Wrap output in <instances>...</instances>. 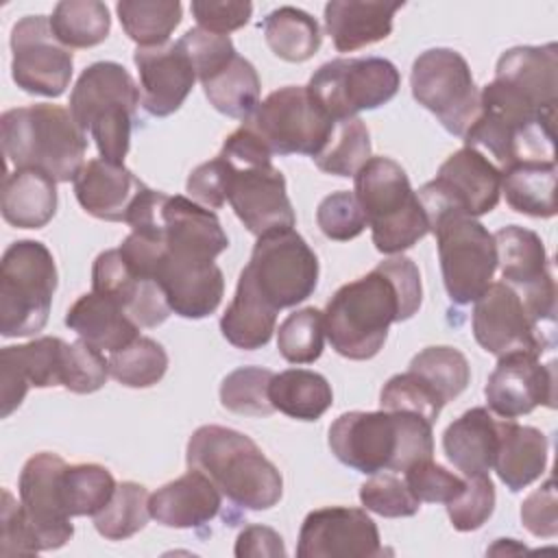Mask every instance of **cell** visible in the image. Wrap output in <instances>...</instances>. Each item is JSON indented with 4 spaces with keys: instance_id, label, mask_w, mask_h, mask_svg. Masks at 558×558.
Wrapping results in <instances>:
<instances>
[{
    "instance_id": "44dd1931",
    "label": "cell",
    "mask_w": 558,
    "mask_h": 558,
    "mask_svg": "<svg viewBox=\"0 0 558 558\" xmlns=\"http://www.w3.org/2000/svg\"><path fill=\"white\" fill-rule=\"evenodd\" d=\"M159 235L163 255L183 264H214L229 246L218 216L185 196L166 194L159 207Z\"/></svg>"
},
{
    "instance_id": "ba28073f",
    "label": "cell",
    "mask_w": 558,
    "mask_h": 558,
    "mask_svg": "<svg viewBox=\"0 0 558 558\" xmlns=\"http://www.w3.org/2000/svg\"><path fill=\"white\" fill-rule=\"evenodd\" d=\"M429 231L436 235L447 296L458 305L475 303L497 270L493 233L477 218L464 214H445Z\"/></svg>"
},
{
    "instance_id": "7402d4cb",
    "label": "cell",
    "mask_w": 558,
    "mask_h": 558,
    "mask_svg": "<svg viewBox=\"0 0 558 558\" xmlns=\"http://www.w3.org/2000/svg\"><path fill=\"white\" fill-rule=\"evenodd\" d=\"M68 342L57 336H41L26 344L0 351V416L7 418L20 408L31 386H61Z\"/></svg>"
},
{
    "instance_id": "6da1fadb",
    "label": "cell",
    "mask_w": 558,
    "mask_h": 558,
    "mask_svg": "<svg viewBox=\"0 0 558 558\" xmlns=\"http://www.w3.org/2000/svg\"><path fill=\"white\" fill-rule=\"evenodd\" d=\"M421 299L416 264L405 255H395L336 290L323 312L325 336L342 357L371 360L381 351L390 325L412 318Z\"/></svg>"
},
{
    "instance_id": "d6a6232c",
    "label": "cell",
    "mask_w": 558,
    "mask_h": 558,
    "mask_svg": "<svg viewBox=\"0 0 558 558\" xmlns=\"http://www.w3.org/2000/svg\"><path fill=\"white\" fill-rule=\"evenodd\" d=\"M2 218L17 229H41L57 211V181L35 168H17L2 183Z\"/></svg>"
},
{
    "instance_id": "c3c4849f",
    "label": "cell",
    "mask_w": 558,
    "mask_h": 558,
    "mask_svg": "<svg viewBox=\"0 0 558 558\" xmlns=\"http://www.w3.org/2000/svg\"><path fill=\"white\" fill-rule=\"evenodd\" d=\"M360 501L368 512H375L386 519L414 517L421 508V501L410 493L405 480L397 477L392 471L373 473L360 486Z\"/></svg>"
},
{
    "instance_id": "d590c367",
    "label": "cell",
    "mask_w": 558,
    "mask_h": 558,
    "mask_svg": "<svg viewBox=\"0 0 558 558\" xmlns=\"http://www.w3.org/2000/svg\"><path fill=\"white\" fill-rule=\"evenodd\" d=\"M268 395L275 410L296 421H318L333 403L329 381L307 368H288L272 375Z\"/></svg>"
},
{
    "instance_id": "52a82bcc",
    "label": "cell",
    "mask_w": 558,
    "mask_h": 558,
    "mask_svg": "<svg viewBox=\"0 0 558 558\" xmlns=\"http://www.w3.org/2000/svg\"><path fill=\"white\" fill-rule=\"evenodd\" d=\"M57 290L54 257L44 242L17 240L0 262V333L33 336L50 316Z\"/></svg>"
},
{
    "instance_id": "4316f807",
    "label": "cell",
    "mask_w": 558,
    "mask_h": 558,
    "mask_svg": "<svg viewBox=\"0 0 558 558\" xmlns=\"http://www.w3.org/2000/svg\"><path fill=\"white\" fill-rule=\"evenodd\" d=\"M222 506V493L198 469H190L174 482L163 484L148 497L150 517L177 530H198L216 519Z\"/></svg>"
},
{
    "instance_id": "ab89813d",
    "label": "cell",
    "mask_w": 558,
    "mask_h": 558,
    "mask_svg": "<svg viewBox=\"0 0 558 558\" xmlns=\"http://www.w3.org/2000/svg\"><path fill=\"white\" fill-rule=\"evenodd\" d=\"M50 28L65 48H92L109 35V9L98 0H63L52 9Z\"/></svg>"
},
{
    "instance_id": "94428289",
    "label": "cell",
    "mask_w": 558,
    "mask_h": 558,
    "mask_svg": "<svg viewBox=\"0 0 558 558\" xmlns=\"http://www.w3.org/2000/svg\"><path fill=\"white\" fill-rule=\"evenodd\" d=\"M233 554L238 558H248V556L277 558V556H286L288 551H286L283 538L272 527H268V525H246L235 538Z\"/></svg>"
},
{
    "instance_id": "ffe728a7",
    "label": "cell",
    "mask_w": 558,
    "mask_h": 558,
    "mask_svg": "<svg viewBox=\"0 0 558 558\" xmlns=\"http://www.w3.org/2000/svg\"><path fill=\"white\" fill-rule=\"evenodd\" d=\"M227 201L253 235L292 229L296 218L286 192V179L272 163L233 166Z\"/></svg>"
},
{
    "instance_id": "9f6ffc18",
    "label": "cell",
    "mask_w": 558,
    "mask_h": 558,
    "mask_svg": "<svg viewBox=\"0 0 558 558\" xmlns=\"http://www.w3.org/2000/svg\"><path fill=\"white\" fill-rule=\"evenodd\" d=\"M231 172V163L222 155H218L190 172L185 190L190 192L194 203L207 209H220L227 203Z\"/></svg>"
},
{
    "instance_id": "3957f363",
    "label": "cell",
    "mask_w": 558,
    "mask_h": 558,
    "mask_svg": "<svg viewBox=\"0 0 558 558\" xmlns=\"http://www.w3.org/2000/svg\"><path fill=\"white\" fill-rule=\"evenodd\" d=\"M187 466L203 471L218 490L244 510H268L283 495L279 469L242 432L203 425L187 440Z\"/></svg>"
},
{
    "instance_id": "4fadbf2b",
    "label": "cell",
    "mask_w": 558,
    "mask_h": 558,
    "mask_svg": "<svg viewBox=\"0 0 558 558\" xmlns=\"http://www.w3.org/2000/svg\"><path fill=\"white\" fill-rule=\"evenodd\" d=\"M242 270L275 310L303 303L318 283V257L294 229L259 235Z\"/></svg>"
},
{
    "instance_id": "2e32d148",
    "label": "cell",
    "mask_w": 558,
    "mask_h": 558,
    "mask_svg": "<svg viewBox=\"0 0 558 558\" xmlns=\"http://www.w3.org/2000/svg\"><path fill=\"white\" fill-rule=\"evenodd\" d=\"M11 76L15 85L35 96L57 98L72 78L74 59L50 28V17L26 15L11 31Z\"/></svg>"
},
{
    "instance_id": "60d3db41",
    "label": "cell",
    "mask_w": 558,
    "mask_h": 558,
    "mask_svg": "<svg viewBox=\"0 0 558 558\" xmlns=\"http://www.w3.org/2000/svg\"><path fill=\"white\" fill-rule=\"evenodd\" d=\"M408 371L418 375L445 405L462 395L471 381V366L464 353L445 344L418 351Z\"/></svg>"
},
{
    "instance_id": "83f0119b",
    "label": "cell",
    "mask_w": 558,
    "mask_h": 558,
    "mask_svg": "<svg viewBox=\"0 0 558 558\" xmlns=\"http://www.w3.org/2000/svg\"><path fill=\"white\" fill-rule=\"evenodd\" d=\"M403 2L331 0L325 4V28L338 52H353L392 33L395 13Z\"/></svg>"
},
{
    "instance_id": "30bf717a",
    "label": "cell",
    "mask_w": 558,
    "mask_h": 558,
    "mask_svg": "<svg viewBox=\"0 0 558 558\" xmlns=\"http://www.w3.org/2000/svg\"><path fill=\"white\" fill-rule=\"evenodd\" d=\"M412 96L436 116L442 129L464 137L480 113V92L466 59L451 48L421 52L410 72Z\"/></svg>"
},
{
    "instance_id": "f1b7e54d",
    "label": "cell",
    "mask_w": 558,
    "mask_h": 558,
    "mask_svg": "<svg viewBox=\"0 0 558 558\" xmlns=\"http://www.w3.org/2000/svg\"><path fill=\"white\" fill-rule=\"evenodd\" d=\"M495 78L510 85L541 109L558 105V46H517L506 50L495 68Z\"/></svg>"
},
{
    "instance_id": "5b68a950",
    "label": "cell",
    "mask_w": 558,
    "mask_h": 558,
    "mask_svg": "<svg viewBox=\"0 0 558 558\" xmlns=\"http://www.w3.org/2000/svg\"><path fill=\"white\" fill-rule=\"evenodd\" d=\"M140 102V87L120 63L96 61L76 78L70 94V113L96 142L105 161L124 163Z\"/></svg>"
},
{
    "instance_id": "7c38bea8",
    "label": "cell",
    "mask_w": 558,
    "mask_h": 558,
    "mask_svg": "<svg viewBox=\"0 0 558 558\" xmlns=\"http://www.w3.org/2000/svg\"><path fill=\"white\" fill-rule=\"evenodd\" d=\"M242 124L255 131L272 155L314 159L325 148L336 120L314 102L307 87L288 85L268 94Z\"/></svg>"
},
{
    "instance_id": "603a6c76",
    "label": "cell",
    "mask_w": 558,
    "mask_h": 558,
    "mask_svg": "<svg viewBox=\"0 0 558 558\" xmlns=\"http://www.w3.org/2000/svg\"><path fill=\"white\" fill-rule=\"evenodd\" d=\"M92 292L113 299L137 327H157L170 314L161 286L137 277L124 262L120 248L102 251L92 266Z\"/></svg>"
},
{
    "instance_id": "db71d44e",
    "label": "cell",
    "mask_w": 558,
    "mask_h": 558,
    "mask_svg": "<svg viewBox=\"0 0 558 558\" xmlns=\"http://www.w3.org/2000/svg\"><path fill=\"white\" fill-rule=\"evenodd\" d=\"M403 480H405L410 493L421 504L423 501H427V504H449L464 488V480L460 475H456V473L447 471L445 466L436 464L432 458L410 464L403 471Z\"/></svg>"
},
{
    "instance_id": "836d02e7",
    "label": "cell",
    "mask_w": 558,
    "mask_h": 558,
    "mask_svg": "<svg viewBox=\"0 0 558 558\" xmlns=\"http://www.w3.org/2000/svg\"><path fill=\"white\" fill-rule=\"evenodd\" d=\"M277 312L262 292L253 286L248 275L242 270L235 288V296L220 318V331L233 347L242 351H255L270 342Z\"/></svg>"
},
{
    "instance_id": "1f68e13d",
    "label": "cell",
    "mask_w": 558,
    "mask_h": 558,
    "mask_svg": "<svg viewBox=\"0 0 558 558\" xmlns=\"http://www.w3.org/2000/svg\"><path fill=\"white\" fill-rule=\"evenodd\" d=\"M545 466L547 436L532 425H519L514 418H501L493 471L506 488L512 493L523 490L545 473Z\"/></svg>"
},
{
    "instance_id": "bcb514c9",
    "label": "cell",
    "mask_w": 558,
    "mask_h": 558,
    "mask_svg": "<svg viewBox=\"0 0 558 558\" xmlns=\"http://www.w3.org/2000/svg\"><path fill=\"white\" fill-rule=\"evenodd\" d=\"M325 347V316L316 307H303L286 316L277 329V349L290 364H312Z\"/></svg>"
},
{
    "instance_id": "816d5d0a",
    "label": "cell",
    "mask_w": 558,
    "mask_h": 558,
    "mask_svg": "<svg viewBox=\"0 0 558 558\" xmlns=\"http://www.w3.org/2000/svg\"><path fill=\"white\" fill-rule=\"evenodd\" d=\"M109 377V360H105L102 351L89 347L87 342H68L65 360H63V377L61 386L76 395H89L105 386Z\"/></svg>"
},
{
    "instance_id": "7a4b0ae2",
    "label": "cell",
    "mask_w": 558,
    "mask_h": 558,
    "mask_svg": "<svg viewBox=\"0 0 558 558\" xmlns=\"http://www.w3.org/2000/svg\"><path fill=\"white\" fill-rule=\"evenodd\" d=\"M434 423L403 410L344 412L329 427V449L349 469L373 475L405 471L434 453Z\"/></svg>"
},
{
    "instance_id": "d6986e66",
    "label": "cell",
    "mask_w": 558,
    "mask_h": 558,
    "mask_svg": "<svg viewBox=\"0 0 558 558\" xmlns=\"http://www.w3.org/2000/svg\"><path fill=\"white\" fill-rule=\"evenodd\" d=\"M486 403L499 418H519L534 408L556 405V362L541 364L532 353L501 355L488 375Z\"/></svg>"
},
{
    "instance_id": "8fae6325",
    "label": "cell",
    "mask_w": 558,
    "mask_h": 558,
    "mask_svg": "<svg viewBox=\"0 0 558 558\" xmlns=\"http://www.w3.org/2000/svg\"><path fill=\"white\" fill-rule=\"evenodd\" d=\"M416 196L429 227L445 214L477 218L497 207L501 170L484 153L462 146L442 161L436 179L425 183Z\"/></svg>"
},
{
    "instance_id": "f907efd6",
    "label": "cell",
    "mask_w": 558,
    "mask_h": 558,
    "mask_svg": "<svg viewBox=\"0 0 558 558\" xmlns=\"http://www.w3.org/2000/svg\"><path fill=\"white\" fill-rule=\"evenodd\" d=\"M316 222H318V229L323 231V235H327L329 240H336V242L353 240L368 227L366 214H364L357 196L349 190H340V192L325 196L318 203Z\"/></svg>"
},
{
    "instance_id": "8992f818",
    "label": "cell",
    "mask_w": 558,
    "mask_h": 558,
    "mask_svg": "<svg viewBox=\"0 0 558 558\" xmlns=\"http://www.w3.org/2000/svg\"><path fill=\"white\" fill-rule=\"evenodd\" d=\"M353 179V194L366 214L379 253L399 255L429 233L425 209L395 159L371 157Z\"/></svg>"
},
{
    "instance_id": "f6af8a7d",
    "label": "cell",
    "mask_w": 558,
    "mask_h": 558,
    "mask_svg": "<svg viewBox=\"0 0 558 558\" xmlns=\"http://www.w3.org/2000/svg\"><path fill=\"white\" fill-rule=\"evenodd\" d=\"M168 371L166 349L146 336L135 338L124 349L111 353L109 375L126 388H150Z\"/></svg>"
},
{
    "instance_id": "7dc6e473",
    "label": "cell",
    "mask_w": 558,
    "mask_h": 558,
    "mask_svg": "<svg viewBox=\"0 0 558 558\" xmlns=\"http://www.w3.org/2000/svg\"><path fill=\"white\" fill-rule=\"evenodd\" d=\"M272 371L262 366H240L231 371L220 384V403L235 414L268 416L275 412L270 403Z\"/></svg>"
},
{
    "instance_id": "cb8c5ba5",
    "label": "cell",
    "mask_w": 558,
    "mask_h": 558,
    "mask_svg": "<svg viewBox=\"0 0 558 558\" xmlns=\"http://www.w3.org/2000/svg\"><path fill=\"white\" fill-rule=\"evenodd\" d=\"M133 61L140 72L142 107L155 118L179 111L196 81V72L179 41L137 48Z\"/></svg>"
},
{
    "instance_id": "ac0fdd59",
    "label": "cell",
    "mask_w": 558,
    "mask_h": 558,
    "mask_svg": "<svg viewBox=\"0 0 558 558\" xmlns=\"http://www.w3.org/2000/svg\"><path fill=\"white\" fill-rule=\"evenodd\" d=\"M384 547L366 510L327 506L312 510L299 530V558H375Z\"/></svg>"
},
{
    "instance_id": "11a10c76",
    "label": "cell",
    "mask_w": 558,
    "mask_h": 558,
    "mask_svg": "<svg viewBox=\"0 0 558 558\" xmlns=\"http://www.w3.org/2000/svg\"><path fill=\"white\" fill-rule=\"evenodd\" d=\"M187 54L196 78L205 81L220 68H225L238 52L229 35H216L205 28H190L181 39H177Z\"/></svg>"
},
{
    "instance_id": "e575fe53",
    "label": "cell",
    "mask_w": 558,
    "mask_h": 558,
    "mask_svg": "<svg viewBox=\"0 0 558 558\" xmlns=\"http://www.w3.org/2000/svg\"><path fill=\"white\" fill-rule=\"evenodd\" d=\"M508 205L525 216H556V161H519L501 170Z\"/></svg>"
},
{
    "instance_id": "91938a15",
    "label": "cell",
    "mask_w": 558,
    "mask_h": 558,
    "mask_svg": "<svg viewBox=\"0 0 558 558\" xmlns=\"http://www.w3.org/2000/svg\"><path fill=\"white\" fill-rule=\"evenodd\" d=\"M194 20L198 22V28H205L216 35H227L231 31L242 28L251 13L253 4L251 2H238V0H194L190 4Z\"/></svg>"
},
{
    "instance_id": "680465c9",
    "label": "cell",
    "mask_w": 558,
    "mask_h": 558,
    "mask_svg": "<svg viewBox=\"0 0 558 558\" xmlns=\"http://www.w3.org/2000/svg\"><path fill=\"white\" fill-rule=\"evenodd\" d=\"M521 521L538 538H554L558 534V497L551 477L523 499Z\"/></svg>"
},
{
    "instance_id": "277c9868",
    "label": "cell",
    "mask_w": 558,
    "mask_h": 558,
    "mask_svg": "<svg viewBox=\"0 0 558 558\" xmlns=\"http://www.w3.org/2000/svg\"><path fill=\"white\" fill-rule=\"evenodd\" d=\"M0 137L2 150L15 170L35 168L57 183H68L85 166L87 133L61 105L37 102L4 111Z\"/></svg>"
},
{
    "instance_id": "f546056e",
    "label": "cell",
    "mask_w": 558,
    "mask_h": 558,
    "mask_svg": "<svg viewBox=\"0 0 558 558\" xmlns=\"http://www.w3.org/2000/svg\"><path fill=\"white\" fill-rule=\"evenodd\" d=\"M499 427L501 418H495L488 408L466 410L451 421L442 434L447 460L464 477L488 475L499 445Z\"/></svg>"
},
{
    "instance_id": "484cf974",
    "label": "cell",
    "mask_w": 558,
    "mask_h": 558,
    "mask_svg": "<svg viewBox=\"0 0 558 558\" xmlns=\"http://www.w3.org/2000/svg\"><path fill=\"white\" fill-rule=\"evenodd\" d=\"M146 185L124 166L102 157L89 159L74 179L78 205L94 218L126 222V216Z\"/></svg>"
},
{
    "instance_id": "8d00e7d4",
    "label": "cell",
    "mask_w": 558,
    "mask_h": 558,
    "mask_svg": "<svg viewBox=\"0 0 558 558\" xmlns=\"http://www.w3.org/2000/svg\"><path fill=\"white\" fill-rule=\"evenodd\" d=\"M209 105L235 120H248L259 105V76L255 65L235 54L225 68L201 81Z\"/></svg>"
},
{
    "instance_id": "9c48e42d",
    "label": "cell",
    "mask_w": 558,
    "mask_h": 558,
    "mask_svg": "<svg viewBox=\"0 0 558 558\" xmlns=\"http://www.w3.org/2000/svg\"><path fill=\"white\" fill-rule=\"evenodd\" d=\"M401 76L392 61L381 57L333 59L310 78L307 92L331 120H349L360 111L377 109L395 98Z\"/></svg>"
},
{
    "instance_id": "6f0895ef",
    "label": "cell",
    "mask_w": 558,
    "mask_h": 558,
    "mask_svg": "<svg viewBox=\"0 0 558 558\" xmlns=\"http://www.w3.org/2000/svg\"><path fill=\"white\" fill-rule=\"evenodd\" d=\"M0 556H17L26 554L33 556L41 551L39 541L33 527L26 521L22 506L13 499L9 490H2V514H0Z\"/></svg>"
},
{
    "instance_id": "5bb4252c",
    "label": "cell",
    "mask_w": 558,
    "mask_h": 558,
    "mask_svg": "<svg viewBox=\"0 0 558 558\" xmlns=\"http://www.w3.org/2000/svg\"><path fill=\"white\" fill-rule=\"evenodd\" d=\"M473 336L490 355H543L556 344V327L538 323L521 294L506 281H493L473 307Z\"/></svg>"
},
{
    "instance_id": "74e56055",
    "label": "cell",
    "mask_w": 558,
    "mask_h": 558,
    "mask_svg": "<svg viewBox=\"0 0 558 558\" xmlns=\"http://www.w3.org/2000/svg\"><path fill=\"white\" fill-rule=\"evenodd\" d=\"M259 26L268 48L283 61L303 63L320 48V26L303 9L279 7L270 11Z\"/></svg>"
},
{
    "instance_id": "e0dca14e",
    "label": "cell",
    "mask_w": 558,
    "mask_h": 558,
    "mask_svg": "<svg viewBox=\"0 0 558 558\" xmlns=\"http://www.w3.org/2000/svg\"><path fill=\"white\" fill-rule=\"evenodd\" d=\"M65 466L61 456L41 451L24 462L17 480L20 506L41 551L63 547L74 534L72 517L65 510L61 493V475Z\"/></svg>"
},
{
    "instance_id": "f35d334b",
    "label": "cell",
    "mask_w": 558,
    "mask_h": 558,
    "mask_svg": "<svg viewBox=\"0 0 558 558\" xmlns=\"http://www.w3.org/2000/svg\"><path fill=\"white\" fill-rule=\"evenodd\" d=\"M116 11L124 33L137 48L168 44L183 15V7L177 0H122L116 4Z\"/></svg>"
},
{
    "instance_id": "f5cc1de1",
    "label": "cell",
    "mask_w": 558,
    "mask_h": 558,
    "mask_svg": "<svg viewBox=\"0 0 558 558\" xmlns=\"http://www.w3.org/2000/svg\"><path fill=\"white\" fill-rule=\"evenodd\" d=\"M445 506L449 521L458 532L480 530L495 510V486L490 475L464 477L462 493Z\"/></svg>"
},
{
    "instance_id": "7bdbcfd3",
    "label": "cell",
    "mask_w": 558,
    "mask_h": 558,
    "mask_svg": "<svg viewBox=\"0 0 558 558\" xmlns=\"http://www.w3.org/2000/svg\"><path fill=\"white\" fill-rule=\"evenodd\" d=\"M371 159V135L366 124L355 116L338 120L325 148L314 157L318 170L336 177H355Z\"/></svg>"
},
{
    "instance_id": "ee69618b",
    "label": "cell",
    "mask_w": 558,
    "mask_h": 558,
    "mask_svg": "<svg viewBox=\"0 0 558 558\" xmlns=\"http://www.w3.org/2000/svg\"><path fill=\"white\" fill-rule=\"evenodd\" d=\"M148 490L137 482L116 486L109 504L94 517V527L107 541H124L144 530L150 519Z\"/></svg>"
},
{
    "instance_id": "4dcf8cb0",
    "label": "cell",
    "mask_w": 558,
    "mask_h": 558,
    "mask_svg": "<svg viewBox=\"0 0 558 558\" xmlns=\"http://www.w3.org/2000/svg\"><path fill=\"white\" fill-rule=\"evenodd\" d=\"M65 325L98 351L116 353L140 338V327L109 296L87 292L74 301L65 314Z\"/></svg>"
},
{
    "instance_id": "b9f144b4",
    "label": "cell",
    "mask_w": 558,
    "mask_h": 558,
    "mask_svg": "<svg viewBox=\"0 0 558 558\" xmlns=\"http://www.w3.org/2000/svg\"><path fill=\"white\" fill-rule=\"evenodd\" d=\"M113 475L100 464H68L61 475L63 504L70 517H96L116 493Z\"/></svg>"
},
{
    "instance_id": "d4e9b609",
    "label": "cell",
    "mask_w": 558,
    "mask_h": 558,
    "mask_svg": "<svg viewBox=\"0 0 558 558\" xmlns=\"http://www.w3.org/2000/svg\"><path fill=\"white\" fill-rule=\"evenodd\" d=\"M161 238V235H159ZM155 281L161 286L170 310L181 318H205L214 314L222 301L225 277L214 264H183L161 253L155 268Z\"/></svg>"
},
{
    "instance_id": "681fc988",
    "label": "cell",
    "mask_w": 558,
    "mask_h": 558,
    "mask_svg": "<svg viewBox=\"0 0 558 558\" xmlns=\"http://www.w3.org/2000/svg\"><path fill=\"white\" fill-rule=\"evenodd\" d=\"M379 403L384 410L414 412L429 423H436L440 410L445 408L438 395L412 371L392 375L379 392Z\"/></svg>"
},
{
    "instance_id": "9a60e30c",
    "label": "cell",
    "mask_w": 558,
    "mask_h": 558,
    "mask_svg": "<svg viewBox=\"0 0 558 558\" xmlns=\"http://www.w3.org/2000/svg\"><path fill=\"white\" fill-rule=\"evenodd\" d=\"M493 238L501 281L510 283L521 294L538 323L556 327V281L541 235L532 229L508 225L493 233Z\"/></svg>"
}]
</instances>
